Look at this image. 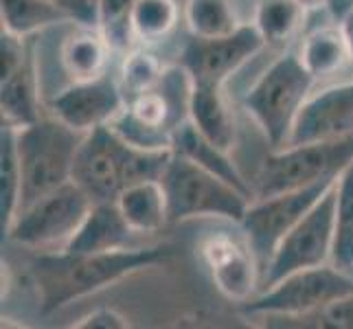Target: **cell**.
Wrapping results in <instances>:
<instances>
[{"mask_svg":"<svg viewBox=\"0 0 353 329\" xmlns=\"http://www.w3.org/2000/svg\"><path fill=\"white\" fill-rule=\"evenodd\" d=\"M174 255L169 243L128 246L105 252H40L29 266L38 292L40 312L53 314L68 303L101 292L148 268L161 266Z\"/></svg>","mask_w":353,"mask_h":329,"instance_id":"6da1fadb","label":"cell"},{"mask_svg":"<svg viewBox=\"0 0 353 329\" xmlns=\"http://www.w3.org/2000/svg\"><path fill=\"white\" fill-rule=\"evenodd\" d=\"M174 150H139L110 128L88 132L77 152L72 180L92 202H114L128 187L163 178Z\"/></svg>","mask_w":353,"mask_h":329,"instance_id":"7a4b0ae2","label":"cell"},{"mask_svg":"<svg viewBox=\"0 0 353 329\" xmlns=\"http://www.w3.org/2000/svg\"><path fill=\"white\" fill-rule=\"evenodd\" d=\"M316 77L303 66L299 53L288 48L268 66L243 94L241 106L257 123L272 150L283 148L299 112L310 99Z\"/></svg>","mask_w":353,"mask_h":329,"instance_id":"3957f363","label":"cell"},{"mask_svg":"<svg viewBox=\"0 0 353 329\" xmlns=\"http://www.w3.org/2000/svg\"><path fill=\"white\" fill-rule=\"evenodd\" d=\"M86 134L66 126L53 114L18 128L20 209L72 180L77 152ZM18 209V211H20Z\"/></svg>","mask_w":353,"mask_h":329,"instance_id":"277c9868","label":"cell"},{"mask_svg":"<svg viewBox=\"0 0 353 329\" xmlns=\"http://www.w3.org/2000/svg\"><path fill=\"white\" fill-rule=\"evenodd\" d=\"M161 180L167 193L169 224L187 222L193 217H217L239 226L252 202L250 196L224 178L176 152Z\"/></svg>","mask_w":353,"mask_h":329,"instance_id":"5b68a950","label":"cell"},{"mask_svg":"<svg viewBox=\"0 0 353 329\" xmlns=\"http://www.w3.org/2000/svg\"><path fill=\"white\" fill-rule=\"evenodd\" d=\"M351 161L353 137L323 143L285 145V148L272 150L259 167L252 187L254 198H268L274 193L294 191L338 178Z\"/></svg>","mask_w":353,"mask_h":329,"instance_id":"8992f818","label":"cell"},{"mask_svg":"<svg viewBox=\"0 0 353 329\" xmlns=\"http://www.w3.org/2000/svg\"><path fill=\"white\" fill-rule=\"evenodd\" d=\"M92 204L88 193L70 180L20 209L3 233L9 241L31 250H62L75 237Z\"/></svg>","mask_w":353,"mask_h":329,"instance_id":"52a82bcc","label":"cell"},{"mask_svg":"<svg viewBox=\"0 0 353 329\" xmlns=\"http://www.w3.org/2000/svg\"><path fill=\"white\" fill-rule=\"evenodd\" d=\"M353 295V272H347L336 263L303 268L268 290H261L248 303L246 314L261 316H307L327 310L334 303Z\"/></svg>","mask_w":353,"mask_h":329,"instance_id":"ba28073f","label":"cell"},{"mask_svg":"<svg viewBox=\"0 0 353 329\" xmlns=\"http://www.w3.org/2000/svg\"><path fill=\"white\" fill-rule=\"evenodd\" d=\"M334 243H336V185L281 239L270 263L265 266V270L261 275L259 292L268 290L292 272L303 270V268L332 263Z\"/></svg>","mask_w":353,"mask_h":329,"instance_id":"9c48e42d","label":"cell"},{"mask_svg":"<svg viewBox=\"0 0 353 329\" xmlns=\"http://www.w3.org/2000/svg\"><path fill=\"white\" fill-rule=\"evenodd\" d=\"M336 180L338 178L316 182V185L294 189V191L274 193V196H268V198H254L248 204L246 215H243L239 228L250 241L254 255H257L261 275L265 270V266L270 263L281 239L310 213L312 206L336 185Z\"/></svg>","mask_w":353,"mask_h":329,"instance_id":"30bf717a","label":"cell"},{"mask_svg":"<svg viewBox=\"0 0 353 329\" xmlns=\"http://www.w3.org/2000/svg\"><path fill=\"white\" fill-rule=\"evenodd\" d=\"M198 252L222 297L235 303H248L254 295H259L261 266L243 230H211L200 239Z\"/></svg>","mask_w":353,"mask_h":329,"instance_id":"8fae6325","label":"cell"},{"mask_svg":"<svg viewBox=\"0 0 353 329\" xmlns=\"http://www.w3.org/2000/svg\"><path fill=\"white\" fill-rule=\"evenodd\" d=\"M265 46L254 24L241 27L224 38H193L182 48L180 64L189 70L193 83L224 86L235 72Z\"/></svg>","mask_w":353,"mask_h":329,"instance_id":"7c38bea8","label":"cell"},{"mask_svg":"<svg viewBox=\"0 0 353 329\" xmlns=\"http://www.w3.org/2000/svg\"><path fill=\"white\" fill-rule=\"evenodd\" d=\"M128 106L119 77L108 72L92 79L70 81L48 101V114L66 126L88 134L97 128L110 126Z\"/></svg>","mask_w":353,"mask_h":329,"instance_id":"4fadbf2b","label":"cell"},{"mask_svg":"<svg viewBox=\"0 0 353 329\" xmlns=\"http://www.w3.org/2000/svg\"><path fill=\"white\" fill-rule=\"evenodd\" d=\"M347 137H353V81L312 92L285 145L323 143Z\"/></svg>","mask_w":353,"mask_h":329,"instance_id":"5bb4252c","label":"cell"},{"mask_svg":"<svg viewBox=\"0 0 353 329\" xmlns=\"http://www.w3.org/2000/svg\"><path fill=\"white\" fill-rule=\"evenodd\" d=\"M134 228L121 213L117 200L114 202H94L88 215L83 217L81 226L77 228L75 237L68 241L62 250L70 252H105L134 246Z\"/></svg>","mask_w":353,"mask_h":329,"instance_id":"9a60e30c","label":"cell"},{"mask_svg":"<svg viewBox=\"0 0 353 329\" xmlns=\"http://www.w3.org/2000/svg\"><path fill=\"white\" fill-rule=\"evenodd\" d=\"M110 53L114 51L99 27L77 24V29L66 35V40L59 46V64L70 81L92 79L105 72Z\"/></svg>","mask_w":353,"mask_h":329,"instance_id":"2e32d148","label":"cell"},{"mask_svg":"<svg viewBox=\"0 0 353 329\" xmlns=\"http://www.w3.org/2000/svg\"><path fill=\"white\" fill-rule=\"evenodd\" d=\"M189 121L196 126L202 137L220 145L226 152H233L237 143V128L233 110H230L224 97V86H202V83H196L193 86Z\"/></svg>","mask_w":353,"mask_h":329,"instance_id":"e0dca14e","label":"cell"},{"mask_svg":"<svg viewBox=\"0 0 353 329\" xmlns=\"http://www.w3.org/2000/svg\"><path fill=\"white\" fill-rule=\"evenodd\" d=\"M174 152L189 158V161H193L204 169H209L211 174L224 178L233 187L246 193V196L254 198V189L250 187V182L241 176L239 167L235 165L233 158H230V152L222 150L220 145H215L206 137H202L191 121L182 123L174 132Z\"/></svg>","mask_w":353,"mask_h":329,"instance_id":"ac0fdd59","label":"cell"},{"mask_svg":"<svg viewBox=\"0 0 353 329\" xmlns=\"http://www.w3.org/2000/svg\"><path fill=\"white\" fill-rule=\"evenodd\" d=\"M117 204L134 233L139 235L158 233L169 224V204L161 178L143 180L128 187L117 198Z\"/></svg>","mask_w":353,"mask_h":329,"instance_id":"d6986e66","label":"cell"},{"mask_svg":"<svg viewBox=\"0 0 353 329\" xmlns=\"http://www.w3.org/2000/svg\"><path fill=\"white\" fill-rule=\"evenodd\" d=\"M0 108H3V123L24 128L35 123L40 114V86H38V72L33 66V57L29 55L24 62L3 77L0 86Z\"/></svg>","mask_w":353,"mask_h":329,"instance_id":"ffe728a7","label":"cell"},{"mask_svg":"<svg viewBox=\"0 0 353 329\" xmlns=\"http://www.w3.org/2000/svg\"><path fill=\"white\" fill-rule=\"evenodd\" d=\"M299 59L316 79L334 75L351 62V51L340 24L314 29L296 48Z\"/></svg>","mask_w":353,"mask_h":329,"instance_id":"44dd1931","label":"cell"},{"mask_svg":"<svg viewBox=\"0 0 353 329\" xmlns=\"http://www.w3.org/2000/svg\"><path fill=\"white\" fill-rule=\"evenodd\" d=\"M0 3H3L0 5L3 29L20 38H31L57 24L70 22L53 0H0Z\"/></svg>","mask_w":353,"mask_h":329,"instance_id":"7402d4cb","label":"cell"},{"mask_svg":"<svg viewBox=\"0 0 353 329\" xmlns=\"http://www.w3.org/2000/svg\"><path fill=\"white\" fill-rule=\"evenodd\" d=\"M305 11L299 0H257L252 24L265 46H285L301 29Z\"/></svg>","mask_w":353,"mask_h":329,"instance_id":"603a6c76","label":"cell"},{"mask_svg":"<svg viewBox=\"0 0 353 329\" xmlns=\"http://www.w3.org/2000/svg\"><path fill=\"white\" fill-rule=\"evenodd\" d=\"M20 158H18V128L3 123L0 130V215L3 230L14 222L20 209Z\"/></svg>","mask_w":353,"mask_h":329,"instance_id":"cb8c5ba5","label":"cell"},{"mask_svg":"<svg viewBox=\"0 0 353 329\" xmlns=\"http://www.w3.org/2000/svg\"><path fill=\"white\" fill-rule=\"evenodd\" d=\"M182 16L193 38H224L241 27L230 0H187Z\"/></svg>","mask_w":353,"mask_h":329,"instance_id":"d4e9b609","label":"cell"},{"mask_svg":"<svg viewBox=\"0 0 353 329\" xmlns=\"http://www.w3.org/2000/svg\"><path fill=\"white\" fill-rule=\"evenodd\" d=\"M332 263L353 272V161L336 180V243Z\"/></svg>","mask_w":353,"mask_h":329,"instance_id":"484cf974","label":"cell"},{"mask_svg":"<svg viewBox=\"0 0 353 329\" xmlns=\"http://www.w3.org/2000/svg\"><path fill=\"white\" fill-rule=\"evenodd\" d=\"M180 7L176 0H139L132 11L134 38L150 44L161 42L178 27Z\"/></svg>","mask_w":353,"mask_h":329,"instance_id":"4316f807","label":"cell"},{"mask_svg":"<svg viewBox=\"0 0 353 329\" xmlns=\"http://www.w3.org/2000/svg\"><path fill=\"white\" fill-rule=\"evenodd\" d=\"M163 70L165 66L154 53L145 51V48L128 51L123 57V64H121V75H119V83H121V88H123L125 101L152 90L156 83L161 81Z\"/></svg>","mask_w":353,"mask_h":329,"instance_id":"83f0119b","label":"cell"},{"mask_svg":"<svg viewBox=\"0 0 353 329\" xmlns=\"http://www.w3.org/2000/svg\"><path fill=\"white\" fill-rule=\"evenodd\" d=\"M139 0H99V16L97 27L101 29L112 51L128 53L132 33V11Z\"/></svg>","mask_w":353,"mask_h":329,"instance_id":"f1b7e54d","label":"cell"},{"mask_svg":"<svg viewBox=\"0 0 353 329\" xmlns=\"http://www.w3.org/2000/svg\"><path fill=\"white\" fill-rule=\"evenodd\" d=\"M110 128L121 139H125L130 145H134V148H139V150H152V152L174 150V134L172 132L143 123L141 119H137L130 112L128 106L123 112L112 121Z\"/></svg>","mask_w":353,"mask_h":329,"instance_id":"f546056e","label":"cell"},{"mask_svg":"<svg viewBox=\"0 0 353 329\" xmlns=\"http://www.w3.org/2000/svg\"><path fill=\"white\" fill-rule=\"evenodd\" d=\"M53 3L64 11L72 24H81V27H97L99 0H53Z\"/></svg>","mask_w":353,"mask_h":329,"instance_id":"4dcf8cb0","label":"cell"},{"mask_svg":"<svg viewBox=\"0 0 353 329\" xmlns=\"http://www.w3.org/2000/svg\"><path fill=\"white\" fill-rule=\"evenodd\" d=\"M72 327L77 329H92V327H103V329H125L132 327L130 321L123 314L112 310V308H97L90 314H86L83 319H79Z\"/></svg>","mask_w":353,"mask_h":329,"instance_id":"1f68e13d","label":"cell"},{"mask_svg":"<svg viewBox=\"0 0 353 329\" xmlns=\"http://www.w3.org/2000/svg\"><path fill=\"white\" fill-rule=\"evenodd\" d=\"M340 29H343L345 38H347V44H349V51H351V62H353V7L349 14L340 20Z\"/></svg>","mask_w":353,"mask_h":329,"instance_id":"d6a6232c","label":"cell"},{"mask_svg":"<svg viewBox=\"0 0 353 329\" xmlns=\"http://www.w3.org/2000/svg\"><path fill=\"white\" fill-rule=\"evenodd\" d=\"M299 3L305 9H321V7H327L330 0H299Z\"/></svg>","mask_w":353,"mask_h":329,"instance_id":"836d02e7","label":"cell"}]
</instances>
